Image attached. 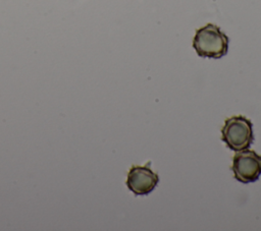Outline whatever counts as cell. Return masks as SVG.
I'll use <instances>...</instances> for the list:
<instances>
[{"instance_id": "cell-1", "label": "cell", "mask_w": 261, "mask_h": 231, "mask_svg": "<svg viewBox=\"0 0 261 231\" xmlns=\"http://www.w3.org/2000/svg\"><path fill=\"white\" fill-rule=\"evenodd\" d=\"M228 43V37L218 25L207 23L196 31L193 48L200 57L219 59L227 54Z\"/></svg>"}, {"instance_id": "cell-2", "label": "cell", "mask_w": 261, "mask_h": 231, "mask_svg": "<svg viewBox=\"0 0 261 231\" xmlns=\"http://www.w3.org/2000/svg\"><path fill=\"white\" fill-rule=\"evenodd\" d=\"M221 134L222 141L234 152L249 149L254 141L253 124L250 119L242 115L227 118L221 128Z\"/></svg>"}, {"instance_id": "cell-3", "label": "cell", "mask_w": 261, "mask_h": 231, "mask_svg": "<svg viewBox=\"0 0 261 231\" xmlns=\"http://www.w3.org/2000/svg\"><path fill=\"white\" fill-rule=\"evenodd\" d=\"M231 170L234 178L242 183H251L261 175V156L252 150L239 151L232 159Z\"/></svg>"}, {"instance_id": "cell-4", "label": "cell", "mask_w": 261, "mask_h": 231, "mask_svg": "<svg viewBox=\"0 0 261 231\" xmlns=\"http://www.w3.org/2000/svg\"><path fill=\"white\" fill-rule=\"evenodd\" d=\"M159 182V176L146 166H132L126 176V186L136 195L151 193Z\"/></svg>"}]
</instances>
